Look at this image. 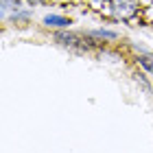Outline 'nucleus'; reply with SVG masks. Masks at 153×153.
<instances>
[{
  "label": "nucleus",
  "mask_w": 153,
  "mask_h": 153,
  "mask_svg": "<svg viewBox=\"0 0 153 153\" xmlns=\"http://www.w3.org/2000/svg\"><path fill=\"white\" fill-rule=\"evenodd\" d=\"M57 39H61V44H66V46H76V37L70 35V33H59Z\"/></svg>",
  "instance_id": "obj_2"
},
{
  "label": "nucleus",
  "mask_w": 153,
  "mask_h": 153,
  "mask_svg": "<svg viewBox=\"0 0 153 153\" xmlns=\"http://www.w3.org/2000/svg\"><path fill=\"white\" fill-rule=\"evenodd\" d=\"M138 64H140L144 70L153 72V59H151V57H138Z\"/></svg>",
  "instance_id": "obj_3"
},
{
  "label": "nucleus",
  "mask_w": 153,
  "mask_h": 153,
  "mask_svg": "<svg viewBox=\"0 0 153 153\" xmlns=\"http://www.w3.org/2000/svg\"><path fill=\"white\" fill-rule=\"evenodd\" d=\"M44 24L46 26H55V29H66L70 24V20L64 18V16H46L44 18Z\"/></svg>",
  "instance_id": "obj_1"
},
{
  "label": "nucleus",
  "mask_w": 153,
  "mask_h": 153,
  "mask_svg": "<svg viewBox=\"0 0 153 153\" xmlns=\"http://www.w3.org/2000/svg\"><path fill=\"white\" fill-rule=\"evenodd\" d=\"M29 2H31V4H37V2H42V0H29Z\"/></svg>",
  "instance_id": "obj_4"
}]
</instances>
